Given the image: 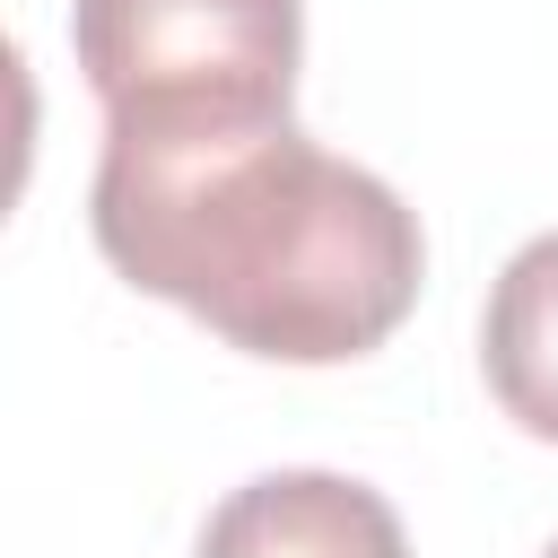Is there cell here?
<instances>
[{
  "label": "cell",
  "instance_id": "6da1fadb",
  "mask_svg": "<svg viewBox=\"0 0 558 558\" xmlns=\"http://www.w3.org/2000/svg\"><path fill=\"white\" fill-rule=\"evenodd\" d=\"M87 227L131 288L279 366L384 349L427 279L418 209L296 122L105 131Z\"/></svg>",
  "mask_w": 558,
  "mask_h": 558
},
{
  "label": "cell",
  "instance_id": "3957f363",
  "mask_svg": "<svg viewBox=\"0 0 558 558\" xmlns=\"http://www.w3.org/2000/svg\"><path fill=\"white\" fill-rule=\"evenodd\" d=\"M201 558H410V541H401L392 497L366 480L262 471L209 514Z\"/></svg>",
  "mask_w": 558,
  "mask_h": 558
},
{
  "label": "cell",
  "instance_id": "5b68a950",
  "mask_svg": "<svg viewBox=\"0 0 558 558\" xmlns=\"http://www.w3.org/2000/svg\"><path fill=\"white\" fill-rule=\"evenodd\" d=\"M549 558H558V541H549Z\"/></svg>",
  "mask_w": 558,
  "mask_h": 558
},
{
  "label": "cell",
  "instance_id": "7a4b0ae2",
  "mask_svg": "<svg viewBox=\"0 0 558 558\" xmlns=\"http://www.w3.org/2000/svg\"><path fill=\"white\" fill-rule=\"evenodd\" d=\"M296 0H70V52L105 131L288 122Z\"/></svg>",
  "mask_w": 558,
  "mask_h": 558
},
{
  "label": "cell",
  "instance_id": "277c9868",
  "mask_svg": "<svg viewBox=\"0 0 558 558\" xmlns=\"http://www.w3.org/2000/svg\"><path fill=\"white\" fill-rule=\"evenodd\" d=\"M480 366H488V392L497 410L558 445V235H532L497 288H488V314H480Z\"/></svg>",
  "mask_w": 558,
  "mask_h": 558
}]
</instances>
